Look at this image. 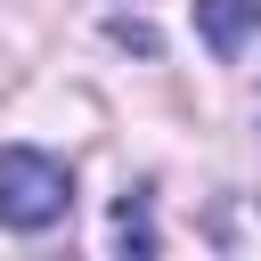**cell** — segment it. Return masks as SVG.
Returning <instances> with one entry per match:
<instances>
[{"label": "cell", "mask_w": 261, "mask_h": 261, "mask_svg": "<svg viewBox=\"0 0 261 261\" xmlns=\"http://www.w3.org/2000/svg\"><path fill=\"white\" fill-rule=\"evenodd\" d=\"M73 212V171L49 155V147H0V228L16 237H41Z\"/></svg>", "instance_id": "cell-1"}, {"label": "cell", "mask_w": 261, "mask_h": 261, "mask_svg": "<svg viewBox=\"0 0 261 261\" xmlns=\"http://www.w3.org/2000/svg\"><path fill=\"white\" fill-rule=\"evenodd\" d=\"M196 33L212 57H245V41L261 33V0H196Z\"/></svg>", "instance_id": "cell-2"}, {"label": "cell", "mask_w": 261, "mask_h": 261, "mask_svg": "<svg viewBox=\"0 0 261 261\" xmlns=\"http://www.w3.org/2000/svg\"><path fill=\"white\" fill-rule=\"evenodd\" d=\"M114 245L139 253V261L155 253V212H147V196H122V204H114Z\"/></svg>", "instance_id": "cell-3"}, {"label": "cell", "mask_w": 261, "mask_h": 261, "mask_svg": "<svg viewBox=\"0 0 261 261\" xmlns=\"http://www.w3.org/2000/svg\"><path fill=\"white\" fill-rule=\"evenodd\" d=\"M106 33H114L122 49H139V57H155V49H163V41H155V24H130V16H114Z\"/></svg>", "instance_id": "cell-4"}]
</instances>
